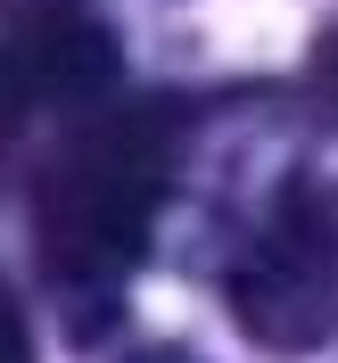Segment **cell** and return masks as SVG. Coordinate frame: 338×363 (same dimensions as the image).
<instances>
[{
  "instance_id": "obj_1",
  "label": "cell",
  "mask_w": 338,
  "mask_h": 363,
  "mask_svg": "<svg viewBox=\"0 0 338 363\" xmlns=\"http://www.w3.org/2000/svg\"><path fill=\"white\" fill-rule=\"evenodd\" d=\"M181 165V116L165 99H133V108H99L74 124L67 149L50 157L42 190H33V240H42L50 281L74 306H99L133 281L157 206L174 190Z\"/></svg>"
},
{
  "instance_id": "obj_6",
  "label": "cell",
  "mask_w": 338,
  "mask_h": 363,
  "mask_svg": "<svg viewBox=\"0 0 338 363\" xmlns=\"http://www.w3.org/2000/svg\"><path fill=\"white\" fill-rule=\"evenodd\" d=\"M322 91H330V108H338V42H330V58H322Z\"/></svg>"
},
{
  "instance_id": "obj_5",
  "label": "cell",
  "mask_w": 338,
  "mask_h": 363,
  "mask_svg": "<svg viewBox=\"0 0 338 363\" xmlns=\"http://www.w3.org/2000/svg\"><path fill=\"white\" fill-rule=\"evenodd\" d=\"M17 116H25V83H17L9 58H0V157H9V140H17Z\"/></svg>"
},
{
  "instance_id": "obj_3",
  "label": "cell",
  "mask_w": 338,
  "mask_h": 363,
  "mask_svg": "<svg viewBox=\"0 0 338 363\" xmlns=\"http://www.w3.org/2000/svg\"><path fill=\"white\" fill-rule=\"evenodd\" d=\"M9 67H17L25 99H33V91H42V99H91V91H108V74H116V42L83 17V9L50 0V9L25 17L17 42H9Z\"/></svg>"
},
{
  "instance_id": "obj_4",
  "label": "cell",
  "mask_w": 338,
  "mask_h": 363,
  "mask_svg": "<svg viewBox=\"0 0 338 363\" xmlns=\"http://www.w3.org/2000/svg\"><path fill=\"white\" fill-rule=\"evenodd\" d=\"M0 363H33V330H25V306L9 281H0Z\"/></svg>"
},
{
  "instance_id": "obj_2",
  "label": "cell",
  "mask_w": 338,
  "mask_h": 363,
  "mask_svg": "<svg viewBox=\"0 0 338 363\" xmlns=\"http://www.w3.org/2000/svg\"><path fill=\"white\" fill-rule=\"evenodd\" d=\"M231 322L281 355L338 339V174L289 182L248 231L231 256Z\"/></svg>"
}]
</instances>
